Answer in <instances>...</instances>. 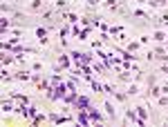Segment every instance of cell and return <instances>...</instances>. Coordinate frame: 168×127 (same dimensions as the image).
Here are the masks:
<instances>
[{
  "instance_id": "obj_1",
  "label": "cell",
  "mask_w": 168,
  "mask_h": 127,
  "mask_svg": "<svg viewBox=\"0 0 168 127\" xmlns=\"http://www.w3.org/2000/svg\"><path fill=\"white\" fill-rule=\"evenodd\" d=\"M105 109H108L110 116H114V109H112V105H110V103H105Z\"/></svg>"
}]
</instances>
